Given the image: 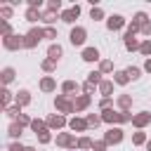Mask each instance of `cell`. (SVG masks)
I'll list each match as a JSON object with an SVG mask.
<instances>
[{
    "instance_id": "obj_1",
    "label": "cell",
    "mask_w": 151,
    "mask_h": 151,
    "mask_svg": "<svg viewBox=\"0 0 151 151\" xmlns=\"http://www.w3.org/2000/svg\"><path fill=\"white\" fill-rule=\"evenodd\" d=\"M42 38H45V28H40V26L35 28V26H33V28L24 35V47H26V50H33V47H38V45H40V40H42Z\"/></svg>"
},
{
    "instance_id": "obj_2",
    "label": "cell",
    "mask_w": 151,
    "mask_h": 151,
    "mask_svg": "<svg viewBox=\"0 0 151 151\" xmlns=\"http://www.w3.org/2000/svg\"><path fill=\"white\" fill-rule=\"evenodd\" d=\"M85 38H87V31H85L83 26H73V28H71V33H68V40H71V45H73V47L85 45Z\"/></svg>"
},
{
    "instance_id": "obj_3",
    "label": "cell",
    "mask_w": 151,
    "mask_h": 151,
    "mask_svg": "<svg viewBox=\"0 0 151 151\" xmlns=\"http://www.w3.org/2000/svg\"><path fill=\"white\" fill-rule=\"evenodd\" d=\"M54 109L64 116V113H73L76 109H73V101L66 97V94H57V99H54Z\"/></svg>"
},
{
    "instance_id": "obj_4",
    "label": "cell",
    "mask_w": 151,
    "mask_h": 151,
    "mask_svg": "<svg viewBox=\"0 0 151 151\" xmlns=\"http://www.w3.org/2000/svg\"><path fill=\"white\" fill-rule=\"evenodd\" d=\"M2 45H5V50H21L24 47V35H7V38H2Z\"/></svg>"
},
{
    "instance_id": "obj_5",
    "label": "cell",
    "mask_w": 151,
    "mask_h": 151,
    "mask_svg": "<svg viewBox=\"0 0 151 151\" xmlns=\"http://www.w3.org/2000/svg\"><path fill=\"white\" fill-rule=\"evenodd\" d=\"M104 142L111 146V144H120L123 142V130L120 127H109L106 132H104Z\"/></svg>"
},
{
    "instance_id": "obj_6",
    "label": "cell",
    "mask_w": 151,
    "mask_h": 151,
    "mask_svg": "<svg viewBox=\"0 0 151 151\" xmlns=\"http://www.w3.org/2000/svg\"><path fill=\"white\" fill-rule=\"evenodd\" d=\"M101 120L113 127L116 123H123V113L120 111H113V109H106V111H101Z\"/></svg>"
},
{
    "instance_id": "obj_7",
    "label": "cell",
    "mask_w": 151,
    "mask_h": 151,
    "mask_svg": "<svg viewBox=\"0 0 151 151\" xmlns=\"http://www.w3.org/2000/svg\"><path fill=\"white\" fill-rule=\"evenodd\" d=\"M57 144L64 146V149H76L78 146V139L71 132H61V134H57Z\"/></svg>"
},
{
    "instance_id": "obj_8",
    "label": "cell",
    "mask_w": 151,
    "mask_h": 151,
    "mask_svg": "<svg viewBox=\"0 0 151 151\" xmlns=\"http://www.w3.org/2000/svg\"><path fill=\"white\" fill-rule=\"evenodd\" d=\"M78 17H80V5H73V7H68V9H64V12L59 14V19L66 21V24H73Z\"/></svg>"
},
{
    "instance_id": "obj_9",
    "label": "cell",
    "mask_w": 151,
    "mask_h": 151,
    "mask_svg": "<svg viewBox=\"0 0 151 151\" xmlns=\"http://www.w3.org/2000/svg\"><path fill=\"white\" fill-rule=\"evenodd\" d=\"M125 26V17L123 14H111V17H106V28L109 31H120Z\"/></svg>"
},
{
    "instance_id": "obj_10",
    "label": "cell",
    "mask_w": 151,
    "mask_h": 151,
    "mask_svg": "<svg viewBox=\"0 0 151 151\" xmlns=\"http://www.w3.org/2000/svg\"><path fill=\"white\" fill-rule=\"evenodd\" d=\"M149 123H151V113H149V111H139V113H134V118H132V125H134L137 130L146 127Z\"/></svg>"
},
{
    "instance_id": "obj_11",
    "label": "cell",
    "mask_w": 151,
    "mask_h": 151,
    "mask_svg": "<svg viewBox=\"0 0 151 151\" xmlns=\"http://www.w3.org/2000/svg\"><path fill=\"white\" fill-rule=\"evenodd\" d=\"M45 123H47V127H50V130H59V127H64V125H66V118H64L61 113H52Z\"/></svg>"
},
{
    "instance_id": "obj_12",
    "label": "cell",
    "mask_w": 151,
    "mask_h": 151,
    "mask_svg": "<svg viewBox=\"0 0 151 151\" xmlns=\"http://www.w3.org/2000/svg\"><path fill=\"white\" fill-rule=\"evenodd\" d=\"M61 54H64V47H61L59 42H52V45L47 47V59H52V61H59V59H61Z\"/></svg>"
},
{
    "instance_id": "obj_13",
    "label": "cell",
    "mask_w": 151,
    "mask_h": 151,
    "mask_svg": "<svg viewBox=\"0 0 151 151\" xmlns=\"http://www.w3.org/2000/svg\"><path fill=\"white\" fill-rule=\"evenodd\" d=\"M80 57H83V61H90V64H92V61H99V59H101V57H99V50H97V47H85Z\"/></svg>"
},
{
    "instance_id": "obj_14",
    "label": "cell",
    "mask_w": 151,
    "mask_h": 151,
    "mask_svg": "<svg viewBox=\"0 0 151 151\" xmlns=\"http://www.w3.org/2000/svg\"><path fill=\"white\" fill-rule=\"evenodd\" d=\"M14 104H17V106H28V104H31V92H28V90H19V92L14 94Z\"/></svg>"
},
{
    "instance_id": "obj_15",
    "label": "cell",
    "mask_w": 151,
    "mask_h": 151,
    "mask_svg": "<svg viewBox=\"0 0 151 151\" xmlns=\"http://www.w3.org/2000/svg\"><path fill=\"white\" fill-rule=\"evenodd\" d=\"M68 127H71L73 132H85L90 125H87V120H83V118H71V120H68Z\"/></svg>"
},
{
    "instance_id": "obj_16",
    "label": "cell",
    "mask_w": 151,
    "mask_h": 151,
    "mask_svg": "<svg viewBox=\"0 0 151 151\" xmlns=\"http://www.w3.org/2000/svg\"><path fill=\"white\" fill-rule=\"evenodd\" d=\"M123 42H125V50H130V52H134V50H139V40L134 38V35H123Z\"/></svg>"
},
{
    "instance_id": "obj_17",
    "label": "cell",
    "mask_w": 151,
    "mask_h": 151,
    "mask_svg": "<svg viewBox=\"0 0 151 151\" xmlns=\"http://www.w3.org/2000/svg\"><path fill=\"white\" fill-rule=\"evenodd\" d=\"M40 90H42V92H52V90H57L54 78H52V76H45V78L40 80Z\"/></svg>"
},
{
    "instance_id": "obj_18",
    "label": "cell",
    "mask_w": 151,
    "mask_h": 151,
    "mask_svg": "<svg viewBox=\"0 0 151 151\" xmlns=\"http://www.w3.org/2000/svg\"><path fill=\"white\" fill-rule=\"evenodd\" d=\"M87 106H90V97H87V94H80V97L73 99V109H76V111H83V109H87Z\"/></svg>"
},
{
    "instance_id": "obj_19",
    "label": "cell",
    "mask_w": 151,
    "mask_h": 151,
    "mask_svg": "<svg viewBox=\"0 0 151 151\" xmlns=\"http://www.w3.org/2000/svg\"><path fill=\"white\" fill-rule=\"evenodd\" d=\"M61 92H64L66 97H71L73 92H78V83H76V80H64V85H61Z\"/></svg>"
},
{
    "instance_id": "obj_20",
    "label": "cell",
    "mask_w": 151,
    "mask_h": 151,
    "mask_svg": "<svg viewBox=\"0 0 151 151\" xmlns=\"http://www.w3.org/2000/svg\"><path fill=\"white\" fill-rule=\"evenodd\" d=\"M99 92L104 94V99H111V92H113V80H101Z\"/></svg>"
},
{
    "instance_id": "obj_21",
    "label": "cell",
    "mask_w": 151,
    "mask_h": 151,
    "mask_svg": "<svg viewBox=\"0 0 151 151\" xmlns=\"http://www.w3.org/2000/svg\"><path fill=\"white\" fill-rule=\"evenodd\" d=\"M38 19H42V12L35 9V7H28V9H26V21L33 24V21H38Z\"/></svg>"
},
{
    "instance_id": "obj_22",
    "label": "cell",
    "mask_w": 151,
    "mask_h": 151,
    "mask_svg": "<svg viewBox=\"0 0 151 151\" xmlns=\"http://www.w3.org/2000/svg\"><path fill=\"white\" fill-rule=\"evenodd\" d=\"M118 106H120V111H130L132 97H130V94H120V97H118Z\"/></svg>"
},
{
    "instance_id": "obj_23",
    "label": "cell",
    "mask_w": 151,
    "mask_h": 151,
    "mask_svg": "<svg viewBox=\"0 0 151 151\" xmlns=\"http://www.w3.org/2000/svg\"><path fill=\"white\" fill-rule=\"evenodd\" d=\"M113 83H116V85H127L130 78H127L125 71H116V73H113Z\"/></svg>"
},
{
    "instance_id": "obj_24",
    "label": "cell",
    "mask_w": 151,
    "mask_h": 151,
    "mask_svg": "<svg viewBox=\"0 0 151 151\" xmlns=\"http://www.w3.org/2000/svg\"><path fill=\"white\" fill-rule=\"evenodd\" d=\"M31 130H33L35 134H40V132H45V130H50V127H47V123H45V120H38V118H35V120L31 123Z\"/></svg>"
},
{
    "instance_id": "obj_25",
    "label": "cell",
    "mask_w": 151,
    "mask_h": 151,
    "mask_svg": "<svg viewBox=\"0 0 151 151\" xmlns=\"http://www.w3.org/2000/svg\"><path fill=\"white\" fill-rule=\"evenodd\" d=\"M7 134H9L12 139H19V137H21V125H19V123L14 120V123H12L9 127H7Z\"/></svg>"
},
{
    "instance_id": "obj_26",
    "label": "cell",
    "mask_w": 151,
    "mask_h": 151,
    "mask_svg": "<svg viewBox=\"0 0 151 151\" xmlns=\"http://www.w3.org/2000/svg\"><path fill=\"white\" fill-rule=\"evenodd\" d=\"M146 142H149V139H146V132L137 130V132L132 134V144H137V146H142V144H144V146H146Z\"/></svg>"
},
{
    "instance_id": "obj_27",
    "label": "cell",
    "mask_w": 151,
    "mask_h": 151,
    "mask_svg": "<svg viewBox=\"0 0 151 151\" xmlns=\"http://www.w3.org/2000/svg\"><path fill=\"white\" fill-rule=\"evenodd\" d=\"M87 83H92V85H101V71H90L87 73Z\"/></svg>"
},
{
    "instance_id": "obj_28",
    "label": "cell",
    "mask_w": 151,
    "mask_h": 151,
    "mask_svg": "<svg viewBox=\"0 0 151 151\" xmlns=\"http://www.w3.org/2000/svg\"><path fill=\"white\" fill-rule=\"evenodd\" d=\"M92 144H94V142H92L90 137H80V139H78V146H76V151H85V149H92Z\"/></svg>"
},
{
    "instance_id": "obj_29",
    "label": "cell",
    "mask_w": 151,
    "mask_h": 151,
    "mask_svg": "<svg viewBox=\"0 0 151 151\" xmlns=\"http://www.w3.org/2000/svg\"><path fill=\"white\" fill-rule=\"evenodd\" d=\"M125 73H127V78H130V80H137V78L142 76V68H139V66H127V68H125Z\"/></svg>"
},
{
    "instance_id": "obj_30",
    "label": "cell",
    "mask_w": 151,
    "mask_h": 151,
    "mask_svg": "<svg viewBox=\"0 0 151 151\" xmlns=\"http://www.w3.org/2000/svg\"><path fill=\"white\" fill-rule=\"evenodd\" d=\"M12 80H14V68H12V66H5V68H2V83L7 85V83H12Z\"/></svg>"
},
{
    "instance_id": "obj_31",
    "label": "cell",
    "mask_w": 151,
    "mask_h": 151,
    "mask_svg": "<svg viewBox=\"0 0 151 151\" xmlns=\"http://www.w3.org/2000/svg\"><path fill=\"white\" fill-rule=\"evenodd\" d=\"M40 21H45L47 26H52V24L57 21V12H50V9H47V12H42V19H40Z\"/></svg>"
},
{
    "instance_id": "obj_32",
    "label": "cell",
    "mask_w": 151,
    "mask_h": 151,
    "mask_svg": "<svg viewBox=\"0 0 151 151\" xmlns=\"http://www.w3.org/2000/svg\"><path fill=\"white\" fill-rule=\"evenodd\" d=\"M139 52H142L146 59L151 57V38H149V40H142V45H139Z\"/></svg>"
},
{
    "instance_id": "obj_33",
    "label": "cell",
    "mask_w": 151,
    "mask_h": 151,
    "mask_svg": "<svg viewBox=\"0 0 151 151\" xmlns=\"http://www.w3.org/2000/svg\"><path fill=\"white\" fill-rule=\"evenodd\" d=\"M0 17H2V21L12 19V5H0Z\"/></svg>"
},
{
    "instance_id": "obj_34",
    "label": "cell",
    "mask_w": 151,
    "mask_h": 151,
    "mask_svg": "<svg viewBox=\"0 0 151 151\" xmlns=\"http://www.w3.org/2000/svg\"><path fill=\"white\" fill-rule=\"evenodd\" d=\"M90 19H94V21H99V19H104V9L97 5V7H92L90 9Z\"/></svg>"
},
{
    "instance_id": "obj_35",
    "label": "cell",
    "mask_w": 151,
    "mask_h": 151,
    "mask_svg": "<svg viewBox=\"0 0 151 151\" xmlns=\"http://www.w3.org/2000/svg\"><path fill=\"white\" fill-rule=\"evenodd\" d=\"M146 21H149L146 12H137V14H134V19H132V24H137L139 28H142V24H146Z\"/></svg>"
},
{
    "instance_id": "obj_36",
    "label": "cell",
    "mask_w": 151,
    "mask_h": 151,
    "mask_svg": "<svg viewBox=\"0 0 151 151\" xmlns=\"http://www.w3.org/2000/svg\"><path fill=\"white\" fill-rule=\"evenodd\" d=\"M5 113H7L9 118H19V116H21V106H17V104H14V106H7Z\"/></svg>"
},
{
    "instance_id": "obj_37",
    "label": "cell",
    "mask_w": 151,
    "mask_h": 151,
    "mask_svg": "<svg viewBox=\"0 0 151 151\" xmlns=\"http://www.w3.org/2000/svg\"><path fill=\"white\" fill-rule=\"evenodd\" d=\"M99 71H101V73H111V71H113V61H111V59H104V61L99 64Z\"/></svg>"
},
{
    "instance_id": "obj_38",
    "label": "cell",
    "mask_w": 151,
    "mask_h": 151,
    "mask_svg": "<svg viewBox=\"0 0 151 151\" xmlns=\"http://www.w3.org/2000/svg\"><path fill=\"white\" fill-rule=\"evenodd\" d=\"M85 120H87V125H90V127H97V125L101 123V116H97V113H90Z\"/></svg>"
},
{
    "instance_id": "obj_39",
    "label": "cell",
    "mask_w": 151,
    "mask_h": 151,
    "mask_svg": "<svg viewBox=\"0 0 151 151\" xmlns=\"http://www.w3.org/2000/svg\"><path fill=\"white\" fill-rule=\"evenodd\" d=\"M54 66H57V61H52V59H45V61H42V71H45V73H52Z\"/></svg>"
},
{
    "instance_id": "obj_40",
    "label": "cell",
    "mask_w": 151,
    "mask_h": 151,
    "mask_svg": "<svg viewBox=\"0 0 151 151\" xmlns=\"http://www.w3.org/2000/svg\"><path fill=\"white\" fill-rule=\"evenodd\" d=\"M38 142H40V144H50V142H52V134H50V130L40 132V134H38Z\"/></svg>"
},
{
    "instance_id": "obj_41",
    "label": "cell",
    "mask_w": 151,
    "mask_h": 151,
    "mask_svg": "<svg viewBox=\"0 0 151 151\" xmlns=\"http://www.w3.org/2000/svg\"><path fill=\"white\" fill-rule=\"evenodd\" d=\"M47 9H50V12H59V9H61V0H50V2H47Z\"/></svg>"
},
{
    "instance_id": "obj_42",
    "label": "cell",
    "mask_w": 151,
    "mask_h": 151,
    "mask_svg": "<svg viewBox=\"0 0 151 151\" xmlns=\"http://www.w3.org/2000/svg\"><path fill=\"white\" fill-rule=\"evenodd\" d=\"M0 94H2V106L7 109V106H9V101H12V92H9V90H2Z\"/></svg>"
},
{
    "instance_id": "obj_43",
    "label": "cell",
    "mask_w": 151,
    "mask_h": 151,
    "mask_svg": "<svg viewBox=\"0 0 151 151\" xmlns=\"http://www.w3.org/2000/svg\"><path fill=\"white\" fill-rule=\"evenodd\" d=\"M17 123H19V125H21V127H26V125H28V127H31V123H33V120H31V118H28V116H26V113H21V116H19V118H17Z\"/></svg>"
},
{
    "instance_id": "obj_44",
    "label": "cell",
    "mask_w": 151,
    "mask_h": 151,
    "mask_svg": "<svg viewBox=\"0 0 151 151\" xmlns=\"http://www.w3.org/2000/svg\"><path fill=\"white\" fill-rule=\"evenodd\" d=\"M106 146H109V144L101 139V142H94V144H92V151H106Z\"/></svg>"
},
{
    "instance_id": "obj_45",
    "label": "cell",
    "mask_w": 151,
    "mask_h": 151,
    "mask_svg": "<svg viewBox=\"0 0 151 151\" xmlns=\"http://www.w3.org/2000/svg\"><path fill=\"white\" fill-rule=\"evenodd\" d=\"M7 35H12V26H9V21H2V38H7Z\"/></svg>"
},
{
    "instance_id": "obj_46",
    "label": "cell",
    "mask_w": 151,
    "mask_h": 151,
    "mask_svg": "<svg viewBox=\"0 0 151 151\" xmlns=\"http://www.w3.org/2000/svg\"><path fill=\"white\" fill-rule=\"evenodd\" d=\"M45 38H52V40H54V38H57V28L47 26V28H45Z\"/></svg>"
},
{
    "instance_id": "obj_47",
    "label": "cell",
    "mask_w": 151,
    "mask_h": 151,
    "mask_svg": "<svg viewBox=\"0 0 151 151\" xmlns=\"http://www.w3.org/2000/svg\"><path fill=\"white\" fill-rule=\"evenodd\" d=\"M94 87H97V85H92V83H85V85H83V92H85V94L90 97V94L94 92Z\"/></svg>"
},
{
    "instance_id": "obj_48",
    "label": "cell",
    "mask_w": 151,
    "mask_h": 151,
    "mask_svg": "<svg viewBox=\"0 0 151 151\" xmlns=\"http://www.w3.org/2000/svg\"><path fill=\"white\" fill-rule=\"evenodd\" d=\"M139 33H144V35H151V21H146V24H142V28H139Z\"/></svg>"
},
{
    "instance_id": "obj_49",
    "label": "cell",
    "mask_w": 151,
    "mask_h": 151,
    "mask_svg": "<svg viewBox=\"0 0 151 151\" xmlns=\"http://www.w3.org/2000/svg\"><path fill=\"white\" fill-rule=\"evenodd\" d=\"M99 109H101V111L111 109V99H101V101H99Z\"/></svg>"
},
{
    "instance_id": "obj_50",
    "label": "cell",
    "mask_w": 151,
    "mask_h": 151,
    "mask_svg": "<svg viewBox=\"0 0 151 151\" xmlns=\"http://www.w3.org/2000/svg\"><path fill=\"white\" fill-rule=\"evenodd\" d=\"M24 149H26V146H21L19 142H14V144H9V149H7V151H24Z\"/></svg>"
},
{
    "instance_id": "obj_51",
    "label": "cell",
    "mask_w": 151,
    "mask_h": 151,
    "mask_svg": "<svg viewBox=\"0 0 151 151\" xmlns=\"http://www.w3.org/2000/svg\"><path fill=\"white\" fill-rule=\"evenodd\" d=\"M144 71H146V73H151V57L144 61Z\"/></svg>"
},
{
    "instance_id": "obj_52",
    "label": "cell",
    "mask_w": 151,
    "mask_h": 151,
    "mask_svg": "<svg viewBox=\"0 0 151 151\" xmlns=\"http://www.w3.org/2000/svg\"><path fill=\"white\" fill-rule=\"evenodd\" d=\"M146 151H151V139H149V142H146Z\"/></svg>"
},
{
    "instance_id": "obj_53",
    "label": "cell",
    "mask_w": 151,
    "mask_h": 151,
    "mask_svg": "<svg viewBox=\"0 0 151 151\" xmlns=\"http://www.w3.org/2000/svg\"><path fill=\"white\" fill-rule=\"evenodd\" d=\"M24 151H35V149H33V146H26V149H24Z\"/></svg>"
}]
</instances>
